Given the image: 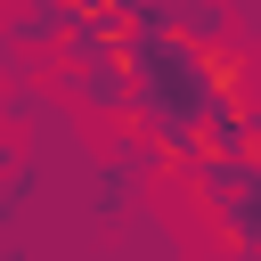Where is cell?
I'll return each mask as SVG.
<instances>
[{"mask_svg": "<svg viewBox=\"0 0 261 261\" xmlns=\"http://www.w3.org/2000/svg\"><path fill=\"white\" fill-rule=\"evenodd\" d=\"M57 98L98 114V122H130V65H122V49L90 57V65H57Z\"/></svg>", "mask_w": 261, "mask_h": 261, "instance_id": "1", "label": "cell"}, {"mask_svg": "<svg viewBox=\"0 0 261 261\" xmlns=\"http://www.w3.org/2000/svg\"><path fill=\"white\" fill-rule=\"evenodd\" d=\"M114 49H122V16H90V8H73L65 33H57V49H49V65H90V57H114Z\"/></svg>", "mask_w": 261, "mask_h": 261, "instance_id": "2", "label": "cell"}, {"mask_svg": "<svg viewBox=\"0 0 261 261\" xmlns=\"http://www.w3.org/2000/svg\"><path fill=\"white\" fill-rule=\"evenodd\" d=\"M179 8V33H196V41H228V8L220 0H171Z\"/></svg>", "mask_w": 261, "mask_h": 261, "instance_id": "3", "label": "cell"}, {"mask_svg": "<svg viewBox=\"0 0 261 261\" xmlns=\"http://www.w3.org/2000/svg\"><path fill=\"white\" fill-rule=\"evenodd\" d=\"M16 212H24V179L8 171V179H0V220H16Z\"/></svg>", "mask_w": 261, "mask_h": 261, "instance_id": "4", "label": "cell"}, {"mask_svg": "<svg viewBox=\"0 0 261 261\" xmlns=\"http://www.w3.org/2000/svg\"><path fill=\"white\" fill-rule=\"evenodd\" d=\"M8 171H16V130L0 122V179H8Z\"/></svg>", "mask_w": 261, "mask_h": 261, "instance_id": "5", "label": "cell"}, {"mask_svg": "<svg viewBox=\"0 0 261 261\" xmlns=\"http://www.w3.org/2000/svg\"><path fill=\"white\" fill-rule=\"evenodd\" d=\"M65 8H90V16H122L130 0H65Z\"/></svg>", "mask_w": 261, "mask_h": 261, "instance_id": "6", "label": "cell"}]
</instances>
